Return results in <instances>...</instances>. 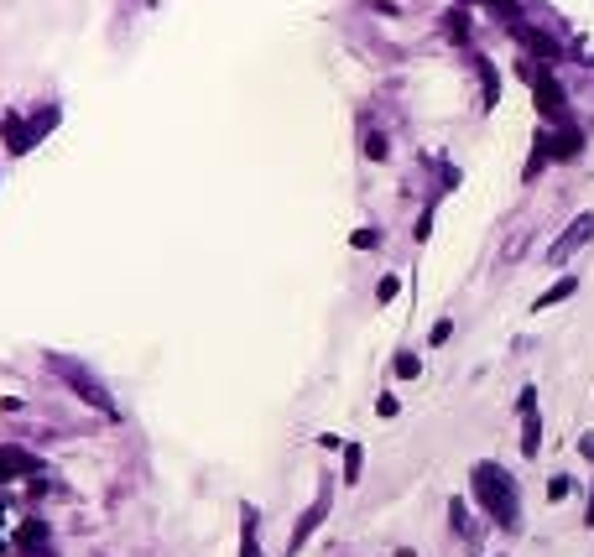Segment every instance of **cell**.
Returning <instances> with one entry per match:
<instances>
[{
    "instance_id": "obj_19",
    "label": "cell",
    "mask_w": 594,
    "mask_h": 557,
    "mask_svg": "<svg viewBox=\"0 0 594 557\" xmlns=\"http://www.w3.org/2000/svg\"><path fill=\"white\" fill-rule=\"evenodd\" d=\"M365 157H370V162H386V136H370V141H365Z\"/></svg>"
},
{
    "instance_id": "obj_7",
    "label": "cell",
    "mask_w": 594,
    "mask_h": 557,
    "mask_svg": "<svg viewBox=\"0 0 594 557\" xmlns=\"http://www.w3.org/2000/svg\"><path fill=\"white\" fill-rule=\"evenodd\" d=\"M329 516V485H323L319 490V500H313V511H308V516L297 521V532H292V542H287V552H302V542L313 537V532H319V521Z\"/></svg>"
},
{
    "instance_id": "obj_20",
    "label": "cell",
    "mask_w": 594,
    "mask_h": 557,
    "mask_svg": "<svg viewBox=\"0 0 594 557\" xmlns=\"http://www.w3.org/2000/svg\"><path fill=\"white\" fill-rule=\"evenodd\" d=\"M448 333H454V323H433V333H427V339H433V350H438V344H444Z\"/></svg>"
},
{
    "instance_id": "obj_23",
    "label": "cell",
    "mask_w": 594,
    "mask_h": 557,
    "mask_svg": "<svg viewBox=\"0 0 594 557\" xmlns=\"http://www.w3.org/2000/svg\"><path fill=\"white\" fill-rule=\"evenodd\" d=\"M397 557H412V552H397Z\"/></svg>"
},
{
    "instance_id": "obj_8",
    "label": "cell",
    "mask_w": 594,
    "mask_h": 557,
    "mask_svg": "<svg viewBox=\"0 0 594 557\" xmlns=\"http://www.w3.org/2000/svg\"><path fill=\"white\" fill-rule=\"evenodd\" d=\"M16 475H43V464L32 454H22V448H0V485L16 479Z\"/></svg>"
},
{
    "instance_id": "obj_4",
    "label": "cell",
    "mask_w": 594,
    "mask_h": 557,
    "mask_svg": "<svg viewBox=\"0 0 594 557\" xmlns=\"http://www.w3.org/2000/svg\"><path fill=\"white\" fill-rule=\"evenodd\" d=\"M53 370L63 375L68 386H73V391H79V396H84V401H89V407H100V412H115V401H110L105 380H100V375H94V370H84L79 360H63V354H53Z\"/></svg>"
},
{
    "instance_id": "obj_16",
    "label": "cell",
    "mask_w": 594,
    "mask_h": 557,
    "mask_svg": "<svg viewBox=\"0 0 594 557\" xmlns=\"http://www.w3.org/2000/svg\"><path fill=\"white\" fill-rule=\"evenodd\" d=\"M391 370L402 375V380H412V375L423 370V365H417V354H397V365H391Z\"/></svg>"
},
{
    "instance_id": "obj_9",
    "label": "cell",
    "mask_w": 594,
    "mask_h": 557,
    "mask_svg": "<svg viewBox=\"0 0 594 557\" xmlns=\"http://www.w3.org/2000/svg\"><path fill=\"white\" fill-rule=\"evenodd\" d=\"M573 292H579V276H558V282H552V287L542 292L537 303H532V312H548V308H558V303H569Z\"/></svg>"
},
{
    "instance_id": "obj_14",
    "label": "cell",
    "mask_w": 594,
    "mask_h": 557,
    "mask_svg": "<svg viewBox=\"0 0 594 557\" xmlns=\"http://www.w3.org/2000/svg\"><path fill=\"white\" fill-rule=\"evenodd\" d=\"M360 464H365L360 443H344V479H350V485H355V479H360Z\"/></svg>"
},
{
    "instance_id": "obj_12",
    "label": "cell",
    "mask_w": 594,
    "mask_h": 557,
    "mask_svg": "<svg viewBox=\"0 0 594 557\" xmlns=\"http://www.w3.org/2000/svg\"><path fill=\"white\" fill-rule=\"evenodd\" d=\"M542 448V422H537V407H527V427H522V454H537Z\"/></svg>"
},
{
    "instance_id": "obj_24",
    "label": "cell",
    "mask_w": 594,
    "mask_h": 557,
    "mask_svg": "<svg viewBox=\"0 0 594 557\" xmlns=\"http://www.w3.org/2000/svg\"><path fill=\"white\" fill-rule=\"evenodd\" d=\"M0 511H5V500H0Z\"/></svg>"
},
{
    "instance_id": "obj_10",
    "label": "cell",
    "mask_w": 594,
    "mask_h": 557,
    "mask_svg": "<svg viewBox=\"0 0 594 557\" xmlns=\"http://www.w3.org/2000/svg\"><path fill=\"white\" fill-rule=\"evenodd\" d=\"M16 547H22V552H43V547H47V521H22Z\"/></svg>"
},
{
    "instance_id": "obj_17",
    "label": "cell",
    "mask_w": 594,
    "mask_h": 557,
    "mask_svg": "<svg viewBox=\"0 0 594 557\" xmlns=\"http://www.w3.org/2000/svg\"><path fill=\"white\" fill-rule=\"evenodd\" d=\"M569 490H573V479H569V475H552V479H548V500H563Z\"/></svg>"
},
{
    "instance_id": "obj_15",
    "label": "cell",
    "mask_w": 594,
    "mask_h": 557,
    "mask_svg": "<svg viewBox=\"0 0 594 557\" xmlns=\"http://www.w3.org/2000/svg\"><path fill=\"white\" fill-rule=\"evenodd\" d=\"M350 245H355V250H376V245H381V235H376V229H355V235H350Z\"/></svg>"
},
{
    "instance_id": "obj_18",
    "label": "cell",
    "mask_w": 594,
    "mask_h": 557,
    "mask_svg": "<svg viewBox=\"0 0 594 557\" xmlns=\"http://www.w3.org/2000/svg\"><path fill=\"white\" fill-rule=\"evenodd\" d=\"M397 292H402V282H397V276H381V282H376V297H381V303H391Z\"/></svg>"
},
{
    "instance_id": "obj_11",
    "label": "cell",
    "mask_w": 594,
    "mask_h": 557,
    "mask_svg": "<svg viewBox=\"0 0 594 557\" xmlns=\"http://www.w3.org/2000/svg\"><path fill=\"white\" fill-rule=\"evenodd\" d=\"M240 516H245V532H240V557H261V542H255V505H240Z\"/></svg>"
},
{
    "instance_id": "obj_3",
    "label": "cell",
    "mask_w": 594,
    "mask_h": 557,
    "mask_svg": "<svg viewBox=\"0 0 594 557\" xmlns=\"http://www.w3.org/2000/svg\"><path fill=\"white\" fill-rule=\"evenodd\" d=\"M522 79L532 83V94H537V110H542V120H569V94H563V83L552 79V68H532L522 62Z\"/></svg>"
},
{
    "instance_id": "obj_22",
    "label": "cell",
    "mask_w": 594,
    "mask_h": 557,
    "mask_svg": "<svg viewBox=\"0 0 594 557\" xmlns=\"http://www.w3.org/2000/svg\"><path fill=\"white\" fill-rule=\"evenodd\" d=\"M584 526L594 532V490H589V511H584Z\"/></svg>"
},
{
    "instance_id": "obj_2",
    "label": "cell",
    "mask_w": 594,
    "mask_h": 557,
    "mask_svg": "<svg viewBox=\"0 0 594 557\" xmlns=\"http://www.w3.org/2000/svg\"><path fill=\"white\" fill-rule=\"evenodd\" d=\"M58 120H63V110H58V104L37 110L32 120H16V115H5V125H0V136H5V151H11V157H26V151L43 141V136H47V130H53Z\"/></svg>"
},
{
    "instance_id": "obj_1",
    "label": "cell",
    "mask_w": 594,
    "mask_h": 557,
    "mask_svg": "<svg viewBox=\"0 0 594 557\" xmlns=\"http://www.w3.org/2000/svg\"><path fill=\"white\" fill-rule=\"evenodd\" d=\"M469 490L480 500V511L495 516L501 532H516V526H522V490H516V475H506L501 464H490V458L474 464V469H469Z\"/></svg>"
},
{
    "instance_id": "obj_21",
    "label": "cell",
    "mask_w": 594,
    "mask_h": 557,
    "mask_svg": "<svg viewBox=\"0 0 594 557\" xmlns=\"http://www.w3.org/2000/svg\"><path fill=\"white\" fill-rule=\"evenodd\" d=\"M579 454H584V458L594 464V433H584V437H579Z\"/></svg>"
},
{
    "instance_id": "obj_5",
    "label": "cell",
    "mask_w": 594,
    "mask_h": 557,
    "mask_svg": "<svg viewBox=\"0 0 594 557\" xmlns=\"http://www.w3.org/2000/svg\"><path fill=\"white\" fill-rule=\"evenodd\" d=\"M589 240H594V214H579V219H573V225L563 229V235H558V240H552L548 261H552V266H563L573 250H579V245H589Z\"/></svg>"
},
{
    "instance_id": "obj_6",
    "label": "cell",
    "mask_w": 594,
    "mask_h": 557,
    "mask_svg": "<svg viewBox=\"0 0 594 557\" xmlns=\"http://www.w3.org/2000/svg\"><path fill=\"white\" fill-rule=\"evenodd\" d=\"M542 146H548V162H573L584 151V130L573 120H558V136H542Z\"/></svg>"
},
{
    "instance_id": "obj_13",
    "label": "cell",
    "mask_w": 594,
    "mask_h": 557,
    "mask_svg": "<svg viewBox=\"0 0 594 557\" xmlns=\"http://www.w3.org/2000/svg\"><path fill=\"white\" fill-rule=\"evenodd\" d=\"M444 32L454 42H469V11H465V5H454V11L444 16Z\"/></svg>"
}]
</instances>
